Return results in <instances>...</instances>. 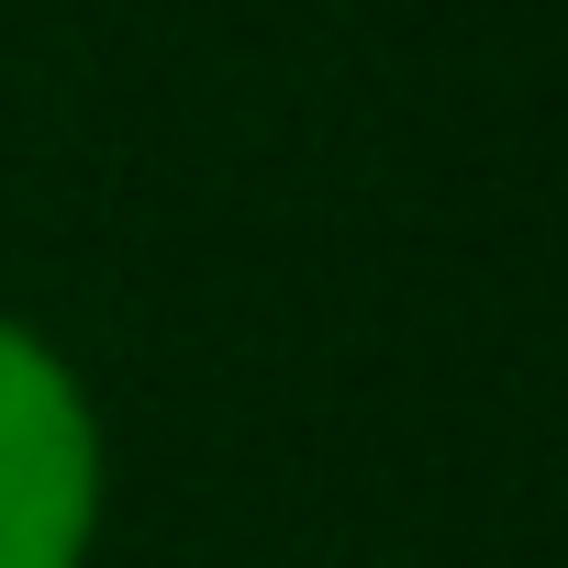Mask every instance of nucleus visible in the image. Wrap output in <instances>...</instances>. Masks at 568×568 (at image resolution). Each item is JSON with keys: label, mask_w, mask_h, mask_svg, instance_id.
Wrapping results in <instances>:
<instances>
[{"label": "nucleus", "mask_w": 568, "mask_h": 568, "mask_svg": "<svg viewBox=\"0 0 568 568\" xmlns=\"http://www.w3.org/2000/svg\"><path fill=\"white\" fill-rule=\"evenodd\" d=\"M112 535V424L90 368L0 313V568H101Z\"/></svg>", "instance_id": "1"}]
</instances>
